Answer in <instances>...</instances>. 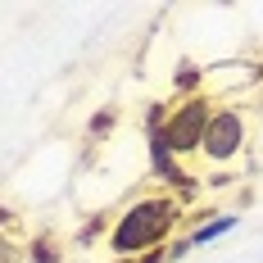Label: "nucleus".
<instances>
[{
    "label": "nucleus",
    "instance_id": "2",
    "mask_svg": "<svg viewBox=\"0 0 263 263\" xmlns=\"http://www.w3.org/2000/svg\"><path fill=\"white\" fill-rule=\"evenodd\" d=\"M254 150V118H250V109L236 105V100H218L213 109V123L204 132V150H200V163H209V168H240L245 159Z\"/></svg>",
    "mask_w": 263,
    "mask_h": 263
},
{
    "label": "nucleus",
    "instance_id": "7",
    "mask_svg": "<svg viewBox=\"0 0 263 263\" xmlns=\"http://www.w3.org/2000/svg\"><path fill=\"white\" fill-rule=\"evenodd\" d=\"M114 127H118V109H114V105L96 109V114H91V123H86V141H109Z\"/></svg>",
    "mask_w": 263,
    "mask_h": 263
},
{
    "label": "nucleus",
    "instance_id": "4",
    "mask_svg": "<svg viewBox=\"0 0 263 263\" xmlns=\"http://www.w3.org/2000/svg\"><path fill=\"white\" fill-rule=\"evenodd\" d=\"M145 155H150V173H155L163 186H182L186 191V163L173 155L159 136H145Z\"/></svg>",
    "mask_w": 263,
    "mask_h": 263
},
{
    "label": "nucleus",
    "instance_id": "9",
    "mask_svg": "<svg viewBox=\"0 0 263 263\" xmlns=\"http://www.w3.org/2000/svg\"><path fill=\"white\" fill-rule=\"evenodd\" d=\"M109 263H168V250H155V254H136V259H109Z\"/></svg>",
    "mask_w": 263,
    "mask_h": 263
},
{
    "label": "nucleus",
    "instance_id": "6",
    "mask_svg": "<svg viewBox=\"0 0 263 263\" xmlns=\"http://www.w3.org/2000/svg\"><path fill=\"white\" fill-rule=\"evenodd\" d=\"M204 86H209V68H200V64H182V68H173V96H177V100L209 96Z\"/></svg>",
    "mask_w": 263,
    "mask_h": 263
},
{
    "label": "nucleus",
    "instance_id": "8",
    "mask_svg": "<svg viewBox=\"0 0 263 263\" xmlns=\"http://www.w3.org/2000/svg\"><path fill=\"white\" fill-rule=\"evenodd\" d=\"M27 259L32 263H59V250H54L50 240H32L27 245Z\"/></svg>",
    "mask_w": 263,
    "mask_h": 263
},
{
    "label": "nucleus",
    "instance_id": "3",
    "mask_svg": "<svg viewBox=\"0 0 263 263\" xmlns=\"http://www.w3.org/2000/svg\"><path fill=\"white\" fill-rule=\"evenodd\" d=\"M213 109H218V96H191V100H173L168 105V118H163V127L150 132V136H159L173 155L182 159H200V150H204V132H209L213 123Z\"/></svg>",
    "mask_w": 263,
    "mask_h": 263
},
{
    "label": "nucleus",
    "instance_id": "5",
    "mask_svg": "<svg viewBox=\"0 0 263 263\" xmlns=\"http://www.w3.org/2000/svg\"><path fill=\"white\" fill-rule=\"evenodd\" d=\"M240 227V213H213V218H204V222H195L191 232H186V245L191 250H200V245H209V240H222V236H232Z\"/></svg>",
    "mask_w": 263,
    "mask_h": 263
},
{
    "label": "nucleus",
    "instance_id": "1",
    "mask_svg": "<svg viewBox=\"0 0 263 263\" xmlns=\"http://www.w3.org/2000/svg\"><path fill=\"white\" fill-rule=\"evenodd\" d=\"M182 218L186 209L177 200V191H141L114 213V222L105 232V254L109 259H136V254L168 250Z\"/></svg>",
    "mask_w": 263,
    "mask_h": 263
}]
</instances>
